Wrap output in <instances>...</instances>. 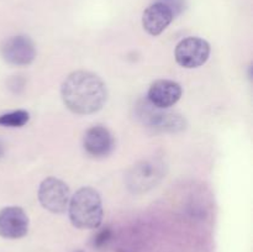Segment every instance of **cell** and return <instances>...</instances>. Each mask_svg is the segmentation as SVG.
<instances>
[{
  "instance_id": "cell-1",
  "label": "cell",
  "mask_w": 253,
  "mask_h": 252,
  "mask_svg": "<svg viewBox=\"0 0 253 252\" xmlns=\"http://www.w3.org/2000/svg\"><path fill=\"white\" fill-rule=\"evenodd\" d=\"M64 105L77 115H91L104 108L108 100V89L103 79L88 71L69 74L61 85Z\"/></svg>"
},
{
  "instance_id": "cell-2",
  "label": "cell",
  "mask_w": 253,
  "mask_h": 252,
  "mask_svg": "<svg viewBox=\"0 0 253 252\" xmlns=\"http://www.w3.org/2000/svg\"><path fill=\"white\" fill-rule=\"evenodd\" d=\"M68 214L72 225L77 229L91 230L100 226L104 210L98 190L91 187L77 190L69 199Z\"/></svg>"
},
{
  "instance_id": "cell-3",
  "label": "cell",
  "mask_w": 253,
  "mask_h": 252,
  "mask_svg": "<svg viewBox=\"0 0 253 252\" xmlns=\"http://www.w3.org/2000/svg\"><path fill=\"white\" fill-rule=\"evenodd\" d=\"M165 163L157 158L143 160L133 165L126 174V185L136 194L152 189L165 177Z\"/></svg>"
},
{
  "instance_id": "cell-4",
  "label": "cell",
  "mask_w": 253,
  "mask_h": 252,
  "mask_svg": "<svg viewBox=\"0 0 253 252\" xmlns=\"http://www.w3.org/2000/svg\"><path fill=\"white\" fill-rule=\"evenodd\" d=\"M71 192L66 183L56 177L42 180L39 188V200L42 207L53 214H63L68 209Z\"/></svg>"
},
{
  "instance_id": "cell-5",
  "label": "cell",
  "mask_w": 253,
  "mask_h": 252,
  "mask_svg": "<svg viewBox=\"0 0 253 252\" xmlns=\"http://www.w3.org/2000/svg\"><path fill=\"white\" fill-rule=\"evenodd\" d=\"M210 56V44L200 37H187L177 44L174 58L179 66L193 69L203 66Z\"/></svg>"
},
{
  "instance_id": "cell-6",
  "label": "cell",
  "mask_w": 253,
  "mask_h": 252,
  "mask_svg": "<svg viewBox=\"0 0 253 252\" xmlns=\"http://www.w3.org/2000/svg\"><path fill=\"white\" fill-rule=\"evenodd\" d=\"M1 57L5 62L16 67L29 66L36 58V46L29 36L17 35L2 42L0 47Z\"/></svg>"
},
{
  "instance_id": "cell-7",
  "label": "cell",
  "mask_w": 253,
  "mask_h": 252,
  "mask_svg": "<svg viewBox=\"0 0 253 252\" xmlns=\"http://www.w3.org/2000/svg\"><path fill=\"white\" fill-rule=\"evenodd\" d=\"M30 220L26 211L20 207H6L0 210V236L16 240L26 236Z\"/></svg>"
},
{
  "instance_id": "cell-8",
  "label": "cell",
  "mask_w": 253,
  "mask_h": 252,
  "mask_svg": "<svg viewBox=\"0 0 253 252\" xmlns=\"http://www.w3.org/2000/svg\"><path fill=\"white\" fill-rule=\"evenodd\" d=\"M83 147L91 157L103 158L113 152L115 148V141L109 128L95 125L89 127L84 133Z\"/></svg>"
},
{
  "instance_id": "cell-9",
  "label": "cell",
  "mask_w": 253,
  "mask_h": 252,
  "mask_svg": "<svg viewBox=\"0 0 253 252\" xmlns=\"http://www.w3.org/2000/svg\"><path fill=\"white\" fill-rule=\"evenodd\" d=\"M179 83L169 79H158L153 82L147 91L148 103L158 109H169L175 105L182 96Z\"/></svg>"
},
{
  "instance_id": "cell-10",
  "label": "cell",
  "mask_w": 253,
  "mask_h": 252,
  "mask_svg": "<svg viewBox=\"0 0 253 252\" xmlns=\"http://www.w3.org/2000/svg\"><path fill=\"white\" fill-rule=\"evenodd\" d=\"M174 15L169 7L160 1L151 4L142 14V27L151 36H158L170 25Z\"/></svg>"
},
{
  "instance_id": "cell-11",
  "label": "cell",
  "mask_w": 253,
  "mask_h": 252,
  "mask_svg": "<svg viewBox=\"0 0 253 252\" xmlns=\"http://www.w3.org/2000/svg\"><path fill=\"white\" fill-rule=\"evenodd\" d=\"M150 104V103H148ZM145 123L151 127L160 128L162 131H180L185 127V120L180 115L174 113H168L166 109H158L151 105L146 108L141 114Z\"/></svg>"
},
{
  "instance_id": "cell-12",
  "label": "cell",
  "mask_w": 253,
  "mask_h": 252,
  "mask_svg": "<svg viewBox=\"0 0 253 252\" xmlns=\"http://www.w3.org/2000/svg\"><path fill=\"white\" fill-rule=\"evenodd\" d=\"M30 120V114L26 110H15L0 115V126L4 127H22Z\"/></svg>"
},
{
  "instance_id": "cell-13",
  "label": "cell",
  "mask_w": 253,
  "mask_h": 252,
  "mask_svg": "<svg viewBox=\"0 0 253 252\" xmlns=\"http://www.w3.org/2000/svg\"><path fill=\"white\" fill-rule=\"evenodd\" d=\"M111 237H113V231L110 227H104L100 231L96 232L93 237V246L96 249H101V247L106 246L110 242Z\"/></svg>"
},
{
  "instance_id": "cell-14",
  "label": "cell",
  "mask_w": 253,
  "mask_h": 252,
  "mask_svg": "<svg viewBox=\"0 0 253 252\" xmlns=\"http://www.w3.org/2000/svg\"><path fill=\"white\" fill-rule=\"evenodd\" d=\"M157 1L162 2L166 6L169 7L174 17L182 14L185 10V7H187V0H157Z\"/></svg>"
},
{
  "instance_id": "cell-15",
  "label": "cell",
  "mask_w": 253,
  "mask_h": 252,
  "mask_svg": "<svg viewBox=\"0 0 253 252\" xmlns=\"http://www.w3.org/2000/svg\"><path fill=\"white\" fill-rule=\"evenodd\" d=\"M4 153H5L4 145H2V142H1V141H0V158L4 157Z\"/></svg>"
},
{
  "instance_id": "cell-16",
  "label": "cell",
  "mask_w": 253,
  "mask_h": 252,
  "mask_svg": "<svg viewBox=\"0 0 253 252\" xmlns=\"http://www.w3.org/2000/svg\"><path fill=\"white\" fill-rule=\"evenodd\" d=\"M76 252H83V251H76Z\"/></svg>"
}]
</instances>
